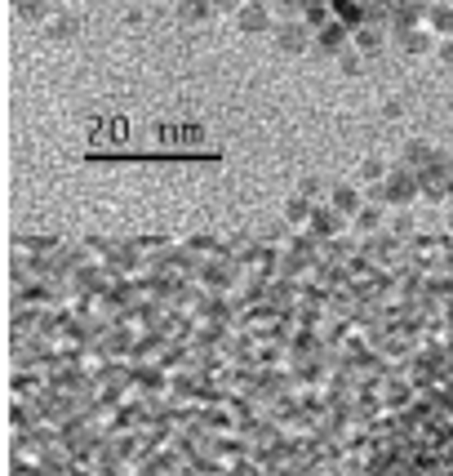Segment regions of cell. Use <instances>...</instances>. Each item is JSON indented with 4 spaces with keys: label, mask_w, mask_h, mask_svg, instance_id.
I'll use <instances>...</instances> for the list:
<instances>
[{
    "label": "cell",
    "mask_w": 453,
    "mask_h": 476,
    "mask_svg": "<svg viewBox=\"0 0 453 476\" xmlns=\"http://www.w3.org/2000/svg\"><path fill=\"white\" fill-rule=\"evenodd\" d=\"M378 476H453V356L400 414Z\"/></svg>",
    "instance_id": "obj_1"
}]
</instances>
